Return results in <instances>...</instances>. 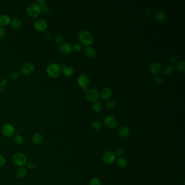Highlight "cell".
Wrapping results in <instances>:
<instances>
[{"label":"cell","instance_id":"obj_1","mask_svg":"<svg viewBox=\"0 0 185 185\" xmlns=\"http://www.w3.org/2000/svg\"><path fill=\"white\" fill-rule=\"evenodd\" d=\"M78 38L81 45L90 46L94 41L92 34L87 31H80L78 35Z\"/></svg>","mask_w":185,"mask_h":185},{"label":"cell","instance_id":"obj_2","mask_svg":"<svg viewBox=\"0 0 185 185\" xmlns=\"http://www.w3.org/2000/svg\"><path fill=\"white\" fill-rule=\"evenodd\" d=\"M46 71L49 77L55 78L60 75L62 73V69L58 64H51L47 66Z\"/></svg>","mask_w":185,"mask_h":185},{"label":"cell","instance_id":"obj_3","mask_svg":"<svg viewBox=\"0 0 185 185\" xmlns=\"http://www.w3.org/2000/svg\"><path fill=\"white\" fill-rule=\"evenodd\" d=\"M13 162L14 165L19 167H22L27 163V158L24 154L17 153L13 156Z\"/></svg>","mask_w":185,"mask_h":185},{"label":"cell","instance_id":"obj_4","mask_svg":"<svg viewBox=\"0 0 185 185\" xmlns=\"http://www.w3.org/2000/svg\"><path fill=\"white\" fill-rule=\"evenodd\" d=\"M26 11L28 15L31 17H38L41 12L39 6L36 4H29L28 6Z\"/></svg>","mask_w":185,"mask_h":185},{"label":"cell","instance_id":"obj_5","mask_svg":"<svg viewBox=\"0 0 185 185\" xmlns=\"http://www.w3.org/2000/svg\"><path fill=\"white\" fill-rule=\"evenodd\" d=\"M100 92L96 89L89 90L85 94V98L90 102L95 103L100 98Z\"/></svg>","mask_w":185,"mask_h":185},{"label":"cell","instance_id":"obj_6","mask_svg":"<svg viewBox=\"0 0 185 185\" xmlns=\"http://www.w3.org/2000/svg\"><path fill=\"white\" fill-rule=\"evenodd\" d=\"M104 124L107 128L109 129H113L117 125V120L115 117L112 115H109L105 118L104 120Z\"/></svg>","mask_w":185,"mask_h":185},{"label":"cell","instance_id":"obj_7","mask_svg":"<svg viewBox=\"0 0 185 185\" xmlns=\"http://www.w3.org/2000/svg\"><path fill=\"white\" fill-rule=\"evenodd\" d=\"M113 90L110 87H104L100 91V97L104 100H107L111 98L113 96Z\"/></svg>","mask_w":185,"mask_h":185},{"label":"cell","instance_id":"obj_8","mask_svg":"<svg viewBox=\"0 0 185 185\" xmlns=\"http://www.w3.org/2000/svg\"><path fill=\"white\" fill-rule=\"evenodd\" d=\"M103 160L106 164H112L116 160V155L113 151H106L103 155Z\"/></svg>","mask_w":185,"mask_h":185},{"label":"cell","instance_id":"obj_9","mask_svg":"<svg viewBox=\"0 0 185 185\" xmlns=\"http://www.w3.org/2000/svg\"><path fill=\"white\" fill-rule=\"evenodd\" d=\"M162 69V66L159 62H154L151 64L149 66V72L153 75H158L159 74Z\"/></svg>","mask_w":185,"mask_h":185},{"label":"cell","instance_id":"obj_10","mask_svg":"<svg viewBox=\"0 0 185 185\" xmlns=\"http://www.w3.org/2000/svg\"><path fill=\"white\" fill-rule=\"evenodd\" d=\"M2 133L7 137L13 136L15 133L14 127L10 124H6L2 128Z\"/></svg>","mask_w":185,"mask_h":185},{"label":"cell","instance_id":"obj_11","mask_svg":"<svg viewBox=\"0 0 185 185\" xmlns=\"http://www.w3.org/2000/svg\"><path fill=\"white\" fill-rule=\"evenodd\" d=\"M34 27L39 32H44L48 28V24L46 21L42 19L37 20L34 22Z\"/></svg>","mask_w":185,"mask_h":185},{"label":"cell","instance_id":"obj_12","mask_svg":"<svg viewBox=\"0 0 185 185\" xmlns=\"http://www.w3.org/2000/svg\"><path fill=\"white\" fill-rule=\"evenodd\" d=\"M35 70L34 65L31 62H27L24 64L21 67V72H22L23 74L24 75H31L33 72H34Z\"/></svg>","mask_w":185,"mask_h":185},{"label":"cell","instance_id":"obj_13","mask_svg":"<svg viewBox=\"0 0 185 185\" xmlns=\"http://www.w3.org/2000/svg\"><path fill=\"white\" fill-rule=\"evenodd\" d=\"M77 83L78 85L81 87H87L90 83L89 77L86 75H82L79 76L77 79Z\"/></svg>","mask_w":185,"mask_h":185},{"label":"cell","instance_id":"obj_14","mask_svg":"<svg viewBox=\"0 0 185 185\" xmlns=\"http://www.w3.org/2000/svg\"><path fill=\"white\" fill-rule=\"evenodd\" d=\"M59 50L64 54H69L71 53L73 50L72 46L69 43H64L59 46Z\"/></svg>","mask_w":185,"mask_h":185},{"label":"cell","instance_id":"obj_15","mask_svg":"<svg viewBox=\"0 0 185 185\" xmlns=\"http://www.w3.org/2000/svg\"><path fill=\"white\" fill-rule=\"evenodd\" d=\"M84 54L87 58H93L97 55V52L95 48L91 46H87L84 49Z\"/></svg>","mask_w":185,"mask_h":185},{"label":"cell","instance_id":"obj_16","mask_svg":"<svg viewBox=\"0 0 185 185\" xmlns=\"http://www.w3.org/2000/svg\"><path fill=\"white\" fill-rule=\"evenodd\" d=\"M175 72V67L173 65H168L166 66L163 70V74L166 76L173 75Z\"/></svg>","mask_w":185,"mask_h":185},{"label":"cell","instance_id":"obj_17","mask_svg":"<svg viewBox=\"0 0 185 185\" xmlns=\"http://www.w3.org/2000/svg\"><path fill=\"white\" fill-rule=\"evenodd\" d=\"M129 133H130V129L129 127L126 125H123L120 127L118 130L119 136L122 138L127 137Z\"/></svg>","mask_w":185,"mask_h":185},{"label":"cell","instance_id":"obj_18","mask_svg":"<svg viewBox=\"0 0 185 185\" xmlns=\"http://www.w3.org/2000/svg\"><path fill=\"white\" fill-rule=\"evenodd\" d=\"M44 140V137L42 134L40 133H35L32 136V141L33 143L37 145L41 144Z\"/></svg>","mask_w":185,"mask_h":185},{"label":"cell","instance_id":"obj_19","mask_svg":"<svg viewBox=\"0 0 185 185\" xmlns=\"http://www.w3.org/2000/svg\"><path fill=\"white\" fill-rule=\"evenodd\" d=\"M155 18L158 22H164L166 20V15L165 14L164 11H161V10H158L155 13Z\"/></svg>","mask_w":185,"mask_h":185},{"label":"cell","instance_id":"obj_20","mask_svg":"<svg viewBox=\"0 0 185 185\" xmlns=\"http://www.w3.org/2000/svg\"><path fill=\"white\" fill-rule=\"evenodd\" d=\"M27 169L24 167H20L18 168L16 172V175L19 178H23L26 176L27 174Z\"/></svg>","mask_w":185,"mask_h":185},{"label":"cell","instance_id":"obj_21","mask_svg":"<svg viewBox=\"0 0 185 185\" xmlns=\"http://www.w3.org/2000/svg\"><path fill=\"white\" fill-rule=\"evenodd\" d=\"M11 22L10 17L8 15H3L0 17V24L2 26H8Z\"/></svg>","mask_w":185,"mask_h":185},{"label":"cell","instance_id":"obj_22","mask_svg":"<svg viewBox=\"0 0 185 185\" xmlns=\"http://www.w3.org/2000/svg\"><path fill=\"white\" fill-rule=\"evenodd\" d=\"M63 74L66 77H71L74 74V70L70 66H66L62 70Z\"/></svg>","mask_w":185,"mask_h":185},{"label":"cell","instance_id":"obj_23","mask_svg":"<svg viewBox=\"0 0 185 185\" xmlns=\"http://www.w3.org/2000/svg\"><path fill=\"white\" fill-rule=\"evenodd\" d=\"M38 2L39 3V4H38L40 7L41 11L45 14H47L49 11H48V7L47 6L46 4H45V1H38Z\"/></svg>","mask_w":185,"mask_h":185},{"label":"cell","instance_id":"obj_24","mask_svg":"<svg viewBox=\"0 0 185 185\" xmlns=\"http://www.w3.org/2000/svg\"><path fill=\"white\" fill-rule=\"evenodd\" d=\"M11 24L12 27L14 28V29H20L22 26L21 21L19 19H15L12 21Z\"/></svg>","mask_w":185,"mask_h":185},{"label":"cell","instance_id":"obj_25","mask_svg":"<svg viewBox=\"0 0 185 185\" xmlns=\"http://www.w3.org/2000/svg\"><path fill=\"white\" fill-rule=\"evenodd\" d=\"M116 164L120 168H124L127 165V161L124 158H118L116 160Z\"/></svg>","mask_w":185,"mask_h":185},{"label":"cell","instance_id":"obj_26","mask_svg":"<svg viewBox=\"0 0 185 185\" xmlns=\"http://www.w3.org/2000/svg\"><path fill=\"white\" fill-rule=\"evenodd\" d=\"M102 127V123L99 120H96L93 121L92 123V128L93 129L95 130H100Z\"/></svg>","mask_w":185,"mask_h":185},{"label":"cell","instance_id":"obj_27","mask_svg":"<svg viewBox=\"0 0 185 185\" xmlns=\"http://www.w3.org/2000/svg\"><path fill=\"white\" fill-rule=\"evenodd\" d=\"M185 62L184 61L180 62L177 64L176 69L179 72L184 73L185 72Z\"/></svg>","mask_w":185,"mask_h":185},{"label":"cell","instance_id":"obj_28","mask_svg":"<svg viewBox=\"0 0 185 185\" xmlns=\"http://www.w3.org/2000/svg\"><path fill=\"white\" fill-rule=\"evenodd\" d=\"M102 105L100 103H98V102L93 103L92 106V110L95 112H96V113H99V112H100L102 110Z\"/></svg>","mask_w":185,"mask_h":185},{"label":"cell","instance_id":"obj_29","mask_svg":"<svg viewBox=\"0 0 185 185\" xmlns=\"http://www.w3.org/2000/svg\"><path fill=\"white\" fill-rule=\"evenodd\" d=\"M105 106L108 109L113 110L116 107V103L113 100H108L105 103Z\"/></svg>","mask_w":185,"mask_h":185},{"label":"cell","instance_id":"obj_30","mask_svg":"<svg viewBox=\"0 0 185 185\" xmlns=\"http://www.w3.org/2000/svg\"><path fill=\"white\" fill-rule=\"evenodd\" d=\"M14 142L17 145H21L24 142V139L21 135H16L14 137Z\"/></svg>","mask_w":185,"mask_h":185},{"label":"cell","instance_id":"obj_31","mask_svg":"<svg viewBox=\"0 0 185 185\" xmlns=\"http://www.w3.org/2000/svg\"><path fill=\"white\" fill-rule=\"evenodd\" d=\"M26 164H27V168L31 170H34L37 167V165L33 161H28L26 163Z\"/></svg>","mask_w":185,"mask_h":185},{"label":"cell","instance_id":"obj_32","mask_svg":"<svg viewBox=\"0 0 185 185\" xmlns=\"http://www.w3.org/2000/svg\"><path fill=\"white\" fill-rule=\"evenodd\" d=\"M90 185H101V182L98 178H92L90 181Z\"/></svg>","mask_w":185,"mask_h":185},{"label":"cell","instance_id":"obj_33","mask_svg":"<svg viewBox=\"0 0 185 185\" xmlns=\"http://www.w3.org/2000/svg\"><path fill=\"white\" fill-rule=\"evenodd\" d=\"M73 48L74 49V50L75 51L79 52L81 51L82 50V45H81L80 44H79V43H76L75 45H73Z\"/></svg>","mask_w":185,"mask_h":185},{"label":"cell","instance_id":"obj_34","mask_svg":"<svg viewBox=\"0 0 185 185\" xmlns=\"http://www.w3.org/2000/svg\"><path fill=\"white\" fill-rule=\"evenodd\" d=\"M168 60L170 62H171V64H176L178 62V58L176 57V56L175 55H171L169 58Z\"/></svg>","mask_w":185,"mask_h":185},{"label":"cell","instance_id":"obj_35","mask_svg":"<svg viewBox=\"0 0 185 185\" xmlns=\"http://www.w3.org/2000/svg\"><path fill=\"white\" fill-rule=\"evenodd\" d=\"M154 82L156 84L158 85H160L163 84V80L162 78L161 77L158 76V77H156L155 78Z\"/></svg>","mask_w":185,"mask_h":185},{"label":"cell","instance_id":"obj_36","mask_svg":"<svg viewBox=\"0 0 185 185\" xmlns=\"http://www.w3.org/2000/svg\"><path fill=\"white\" fill-rule=\"evenodd\" d=\"M55 40L57 44H60L64 41V38L62 37V35H58L56 37Z\"/></svg>","mask_w":185,"mask_h":185},{"label":"cell","instance_id":"obj_37","mask_svg":"<svg viewBox=\"0 0 185 185\" xmlns=\"http://www.w3.org/2000/svg\"><path fill=\"white\" fill-rule=\"evenodd\" d=\"M124 151L123 149L122 148H118V149H117L115 155L118 156H122L124 154Z\"/></svg>","mask_w":185,"mask_h":185},{"label":"cell","instance_id":"obj_38","mask_svg":"<svg viewBox=\"0 0 185 185\" xmlns=\"http://www.w3.org/2000/svg\"><path fill=\"white\" fill-rule=\"evenodd\" d=\"M20 77V73L19 72H14L11 75V79L13 80H17Z\"/></svg>","mask_w":185,"mask_h":185},{"label":"cell","instance_id":"obj_39","mask_svg":"<svg viewBox=\"0 0 185 185\" xmlns=\"http://www.w3.org/2000/svg\"><path fill=\"white\" fill-rule=\"evenodd\" d=\"M6 162V158H4V156L0 155V167L4 166Z\"/></svg>","mask_w":185,"mask_h":185},{"label":"cell","instance_id":"obj_40","mask_svg":"<svg viewBox=\"0 0 185 185\" xmlns=\"http://www.w3.org/2000/svg\"><path fill=\"white\" fill-rule=\"evenodd\" d=\"M4 34H5V29L4 27L1 24H0V38L4 37Z\"/></svg>","mask_w":185,"mask_h":185},{"label":"cell","instance_id":"obj_41","mask_svg":"<svg viewBox=\"0 0 185 185\" xmlns=\"http://www.w3.org/2000/svg\"><path fill=\"white\" fill-rule=\"evenodd\" d=\"M146 14L148 16H151L153 14V12L151 10L148 9L146 11Z\"/></svg>","mask_w":185,"mask_h":185},{"label":"cell","instance_id":"obj_42","mask_svg":"<svg viewBox=\"0 0 185 185\" xmlns=\"http://www.w3.org/2000/svg\"><path fill=\"white\" fill-rule=\"evenodd\" d=\"M66 67V64H65V62H62L61 64V66H60V67H62V69H64V68H65Z\"/></svg>","mask_w":185,"mask_h":185},{"label":"cell","instance_id":"obj_43","mask_svg":"<svg viewBox=\"0 0 185 185\" xmlns=\"http://www.w3.org/2000/svg\"><path fill=\"white\" fill-rule=\"evenodd\" d=\"M82 90H83V91H84V92H87L89 89H88V87H83L82 88Z\"/></svg>","mask_w":185,"mask_h":185},{"label":"cell","instance_id":"obj_44","mask_svg":"<svg viewBox=\"0 0 185 185\" xmlns=\"http://www.w3.org/2000/svg\"><path fill=\"white\" fill-rule=\"evenodd\" d=\"M0 42H1V39H0Z\"/></svg>","mask_w":185,"mask_h":185}]
</instances>
